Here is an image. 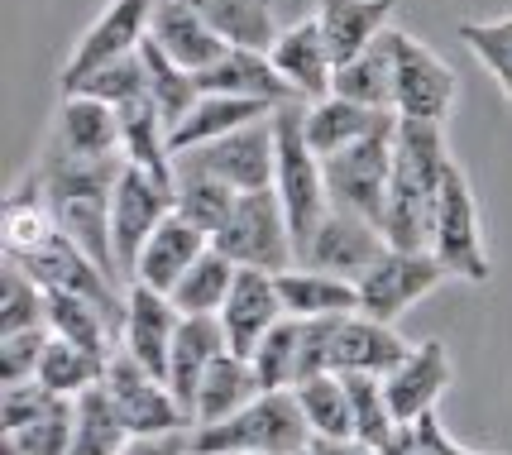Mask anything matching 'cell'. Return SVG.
<instances>
[{
    "instance_id": "39",
    "label": "cell",
    "mask_w": 512,
    "mask_h": 455,
    "mask_svg": "<svg viewBox=\"0 0 512 455\" xmlns=\"http://www.w3.org/2000/svg\"><path fill=\"white\" fill-rule=\"evenodd\" d=\"M106 364L111 360H96V355H87V350H77L72 341L53 336L34 379H39L48 393H58V398H82L87 388H96L101 379H106Z\"/></svg>"
},
{
    "instance_id": "1",
    "label": "cell",
    "mask_w": 512,
    "mask_h": 455,
    "mask_svg": "<svg viewBox=\"0 0 512 455\" xmlns=\"http://www.w3.org/2000/svg\"><path fill=\"white\" fill-rule=\"evenodd\" d=\"M125 163L130 159H77V154H67L58 139H48L39 163H34L63 235L77 250H87L111 278L120 273L115 230H111V197L120 173H125Z\"/></svg>"
},
{
    "instance_id": "26",
    "label": "cell",
    "mask_w": 512,
    "mask_h": 455,
    "mask_svg": "<svg viewBox=\"0 0 512 455\" xmlns=\"http://www.w3.org/2000/svg\"><path fill=\"white\" fill-rule=\"evenodd\" d=\"M278 278V293H283V312L297 321H326V317H355L359 312V283L350 278H335L321 269H283Z\"/></svg>"
},
{
    "instance_id": "12",
    "label": "cell",
    "mask_w": 512,
    "mask_h": 455,
    "mask_svg": "<svg viewBox=\"0 0 512 455\" xmlns=\"http://www.w3.org/2000/svg\"><path fill=\"white\" fill-rule=\"evenodd\" d=\"M154 10H158V0H111V5L87 24V34L77 39V48L67 53L63 77H58L63 91L77 87L87 72L115 63V58L139 53L144 39H149V29H154Z\"/></svg>"
},
{
    "instance_id": "46",
    "label": "cell",
    "mask_w": 512,
    "mask_h": 455,
    "mask_svg": "<svg viewBox=\"0 0 512 455\" xmlns=\"http://www.w3.org/2000/svg\"><path fill=\"white\" fill-rule=\"evenodd\" d=\"M48 341H53V326H34V331H15V336H0V379L5 384H29L39 374Z\"/></svg>"
},
{
    "instance_id": "45",
    "label": "cell",
    "mask_w": 512,
    "mask_h": 455,
    "mask_svg": "<svg viewBox=\"0 0 512 455\" xmlns=\"http://www.w3.org/2000/svg\"><path fill=\"white\" fill-rule=\"evenodd\" d=\"M72 427H77V398H58L53 408L20 432H5V441L20 455H67L72 451Z\"/></svg>"
},
{
    "instance_id": "43",
    "label": "cell",
    "mask_w": 512,
    "mask_h": 455,
    "mask_svg": "<svg viewBox=\"0 0 512 455\" xmlns=\"http://www.w3.org/2000/svg\"><path fill=\"white\" fill-rule=\"evenodd\" d=\"M72 91H82V96H96V101H106V106H130V101H139V96H149V72H144V58L139 53H130V58H115V63H106V68L87 72L77 87H67L63 96H72Z\"/></svg>"
},
{
    "instance_id": "42",
    "label": "cell",
    "mask_w": 512,
    "mask_h": 455,
    "mask_svg": "<svg viewBox=\"0 0 512 455\" xmlns=\"http://www.w3.org/2000/svg\"><path fill=\"white\" fill-rule=\"evenodd\" d=\"M34 326H48V288L34 283L20 264H5V273H0V336L34 331Z\"/></svg>"
},
{
    "instance_id": "44",
    "label": "cell",
    "mask_w": 512,
    "mask_h": 455,
    "mask_svg": "<svg viewBox=\"0 0 512 455\" xmlns=\"http://www.w3.org/2000/svg\"><path fill=\"white\" fill-rule=\"evenodd\" d=\"M460 39L512 101V15H503V20H460Z\"/></svg>"
},
{
    "instance_id": "51",
    "label": "cell",
    "mask_w": 512,
    "mask_h": 455,
    "mask_svg": "<svg viewBox=\"0 0 512 455\" xmlns=\"http://www.w3.org/2000/svg\"><path fill=\"white\" fill-rule=\"evenodd\" d=\"M374 455H412V432H407V427H398V432L388 436Z\"/></svg>"
},
{
    "instance_id": "15",
    "label": "cell",
    "mask_w": 512,
    "mask_h": 455,
    "mask_svg": "<svg viewBox=\"0 0 512 455\" xmlns=\"http://www.w3.org/2000/svg\"><path fill=\"white\" fill-rule=\"evenodd\" d=\"M283 317H288V312H283L278 278L264 269H240L235 273V288H230V302L221 307V326H225V341H230V355L254 360L259 341H264Z\"/></svg>"
},
{
    "instance_id": "21",
    "label": "cell",
    "mask_w": 512,
    "mask_h": 455,
    "mask_svg": "<svg viewBox=\"0 0 512 455\" xmlns=\"http://www.w3.org/2000/svg\"><path fill=\"white\" fill-rule=\"evenodd\" d=\"M225 350H230V341H225L221 317H182L178 336H173V360H168V388L182 403V412L192 417V427H197L201 379H206V369L221 360Z\"/></svg>"
},
{
    "instance_id": "47",
    "label": "cell",
    "mask_w": 512,
    "mask_h": 455,
    "mask_svg": "<svg viewBox=\"0 0 512 455\" xmlns=\"http://www.w3.org/2000/svg\"><path fill=\"white\" fill-rule=\"evenodd\" d=\"M53 403H58V393H48L39 379H29V384H5V393H0V427H5V432H20L29 422H39Z\"/></svg>"
},
{
    "instance_id": "50",
    "label": "cell",
    "mask_w": 512,
    "mask_h": 455,
    "mask_svg": "<svg viewBox=\"0 0 512 455\" xmlns=\"http://www.w3.org/2000/svg\"><path fill=\"white\" fill-rule=\"evenodd\" d=\"M379 446H364L355 436H345V441H312V455H374Z\"/></svg>"
},
{
    "instance_id": "7",
    "label": "cell",
    "mask_w": 512,
    "mask_h": 455,
    "mask_svg": "<svg viewBox=\"0 0 512 455\" xmlns=\"http://www.w3.org/2000/svg\"><path fill=\"white\" fill-rule=\"evenodd\" d=\"M393 144H398V120H388L383 130L359 139L350 149L331 154L326 163V192L331 206L355 211L364 221H383V202H388V178H393Z\"/></svg>"
},
{
    "instance_id": "18",
    "label": "cell",
    "mask_w": 512,
    "mask_h": 455,
    "mask_svg": "<svg viewBox=\"0 0 512 455\" xmlns=\"http://www.w3.org/2000/svg\"><path fill=\"white\" fill-rule=\"evenodd\" d=\"M450 384H455V360H450L446 341H422L383 379L388 403H393V417H398L402 427L417 422L422 412H436V403L446 398Z\"/></svg>"
},
{
    "instance_id": "25",
    "label": "cell",
    "mask_w": 512,
    "mask_h": 455,
    "mask_svg": "<svg viewBox=\"0 0 512 455\" xmlns=\"http://www.w3.org/2000/svg\"><path fill=\"white\" fill-rule=\"evenodd\" d=\"M149 39H154V44L163 48V53H168L178 68H187V72H206L225 53V48H230L221 34L201 20L192 5H182V0H158Z\"/></svg>"
},
{
    "instance_id": "8",
    "label": "cell",
    "mask_w": 512,
    "mask_h": 455,
    "mask_svg": "<svg viewBox=\"0 0 512 455\" xmlns=\"http://www.w3.org/2000/svg\"><path fill=\"white\" fill-rule=\"evenodd\" d=\"M460 101V77L436 48L393 29V111L402 120H431L446 125Z\"/></svg>"
},
{
    "instance_id": "24",
    "label": "cell",
    "mask_w": 512,
    "mask_h": 455,
    "mask_svg": "<svg viewBox=\"0 0 512 455\" xmlns=\"http://www.w3.org/2000/svg\"><path fill=\"white\" fill-rule=\"evenodd\" d=\"M206 250H211V235L197 230L192 221H182L178 211H173V216L149 235V245H144L139 264H134V283H144V288H154V293H173L182 283V273L192 269Z\"/></svg>"
},
{
    "instance_id": "3",
    "label": "cell",
    "mask_w": 512,
    "mask_h": 455,
    "mask_svg": "<svg viewBox=\"0 0 512 455\" xmlns=\"http://www.w3.org/2000/svg\"><path fill=\"white\" fill-rule=\"evenodd\" d=\"M273 135H278V173H273V192L288 211L292 245H297V264L307 259L321 216L331 211V192H326V163L307 139V101H292L273 111Z\"/></svg>"
},
{
    "instance_id": "36",
    "label": "cell",
    "mask_w": 512,
    "mask_h": 455,
    "mask_svg": "<svg viewBox=\"0 0 512 455\" xmlns=\"http://www.w3.org/2000/svg\"><path fill=\"white\" fill-rule=\"evenodd\" d=\"M134 441L125 417L115 412L111 393L96 384L77 398V427H72V451L67 455H120Z\"/></svg>"
},
{
    "instance_id": "9",
    "label": "cell",
    "mask_w": 512,
    "mask_h": 455,
    "mask_svg": "<svg viewBox=\"0 0 512 455\" xmlns=\"http://www.w3.org/2000/svg\"><path fill=\"white\" fill-rule=\"evenodd\" d=\"M450 273L431 250H388L374 269L359 278V312L398 326V317H407L422 297H431Z\"/></svg>"
},
{
    "instance_id": "28",
    "label": "cell",
    "mask_w": 512,
    "mask_h": 455,
    "mask_svg": "<svg viewBox=\"0 0 512 455\" xmlns=\"http://www.w3.org/2000/svg\"><path fill=\"white\" fill-rule=\"evenodd\" d=\"M388 120H398V111H374V106H359V101H345V96L307 101V139H312V149L321 159H331L340 149L369 139Z\"/></svg>"
},
{
    "instance_id": "10",
    "label": "cell",
    "mask_w": 512,
    "mask_h": 455,
    "mask_svg": "<svg viewBox=\"0 0 512 455\" xmlns=\"http://www.w3.org/2000/svg\"><path fill=\"white\" fill-rule=\"evenodd\" d=\"M101 388L111 393L115 412L125 417V427L134 436H168V432H192V417L182 412V403L173 398V388L154 379L144 364L134 360L130 350H115L106 364Z\"/></svg>"
},
{
    "instance_id": "38",
    "label": "cell",
    "mask_w": 512,
    "mask_h": 455,
    "mask_svg": "<svg viewBox=\"0 0 512 455\" xmlns=\"http://www.w3.org/2000/svg\"><path fill=\"white\" fill-rule=\"evenodd\" d=\"M173 202H178L182 221H192L197 230L216 235V230L225 226V216L235 211L240 192L225 187V182H216L211 173H197V168L178 163V173H173Z\"/></svg>"
},
{
    "instance_id": "4",
    "label": "cell",
    "mask_w": 512,
    "mask_h": 455,
    "mask_svg": "<svg viewBox=\"0 0 512 455\" xmlns=\"http://www.w3.org/2000/svg\"><path fill=\"white\" fill-rule=\"evenodd\" d=\"M312 427L297 408V393H259L245 412L216 427H192V451L201 455H302L312 451Z\"/></svg>"
},
{
    "instance_id": "20",
    "label": "cell",
    "mask_w": 512,
    "mask_h": 455,
    "mask_svg": "<svg viewBox=\"0 0 512 455\" xmlns=\"http://www.w3.org/2000/svg\"><path fill=\"white\" fill-rule=\"evenodd\" d=\"M63 235L53 206H48L44 178L39 168H29L20 178V187L5 197V211H0V245H5V259L10 264H29L34 254H44L53 240Z\"/></svg>"
},
{
    "instance_id": "19",
    "label": "cell",
    "mask_w": 512,
    "mask_h": 455,
    "mask_svg": "<svg viewBox=\"0 0 512 455\" xmlns=\"http://www.w3.org/2000/svg\"><path fill=\"white\" fill-rule=\"evenodd\" d=\"M417 345L402 341L398 326H383V321L364 317H340L331 341V374H374V379H388Z\"/></svg>"
},
{
    "instance_id": "14",
    "label": "cell",
    "mask_w": 512,
    "mask_h": 455,
    "mask_svg": "<svg viewBox=\"0 0 512 455\" xmlns=\"http://www.w3.org/2000/svg\"><path fill=\"white\" fill-rule=\"evenodd\" d=\"M383 254H388V240H383V230L374 226V221H364V216H355V211L331 206V211L321 216V226H316L302 264H307V269H321V273H335V278L359 283L364 273L379 264Z\"/></svg>"
},
{
    "instance_id": "2",
    "label": "cell",
    "mask_w": 512,
    "mask_h": 455,
    "mask_svg": "<svg viewBox=\"0 0 512 455\" xmlns=\"http://www.w3.org/2000/svg\"><path fill=\"white\" fill-rule=\"evenodd\" d=\"M446 130L431 120H402L398 144H393V178H388V202H383V240L388 250H431V211L436 192L450 173Z\"/></svg>"
},
{
    "instance_id": "53",
    "label": "cell",
    "mask_w": 512,
    "mask_h": 455,
    "mask_svg": "<svg viewBox=\"0 0 512 455\" xmlns=\"http://www.w3.org/2000/svg\"><path fill=\"white\" fill-rule=\"evenodd\" d=\"M187 455H201V451H187Z\"/></svg>"
},
{
    "instance_id": "29",
    "label": "cell",
    "mask_w": 512,
    "mask_h": 455,
    "mask_svg": "<svg viewBox=\"0 0 512 455\" xmlns=\"http://www.w3.org/2000/svg\"><path fill=\"white\" fill-rule=\"evenodd\" d=\"M273 111H278V106L249 101V96H201L197 106H192V115L168 135V144H173V154H187V149L211 144V139H221V135H235V130H245V125L273 120Z\"/></svg>"
},
{
    "instance_id": "52",
    "label": "cell",
    "mask_w": 512,
    "mask_h": 455,
    "mask_svg": "<svg viewBox=\"0 0 512 455\" xmlns=\"http://www.w3.org/2000/svg\"><path fill=\"white\" fill-rule=\"evenodd\" d=\"M0 455H20V451H15V446H10V441H5V446H0Z\"/></svg>"
},
{
    "instance_id": "16",
    "label": "cell",
    "mask_w": 512,
    "mask_h": 455,
    "mask_svg": "<svg viewBox=\"0 0 512 455\" xmlns=\"http://www.w3.org/2000/svg\"><path fill=\"white\" fill-rule=\"evenodd\" d=\"M268 58H273L278 77L297 91V101H321V96L335 91V58H331V44H326L316 15L288 24L278 34V44L268 48Z\"/></svg>"
},
{
    "instance_id": "49",
    "label": "cell",
    "mask_w": 512,
    "mask_h": 455,
    "mask_svg": "<svg viewBox=\"0 0 512 455\" xmlns=\"http://www.w3.org/2000/svg\"><path fill=\"white\" fill-rule=\"evenodd\" d=\"M192 451V432H168V436H134L120 455H187Z\"/></svg>"
},
{
    "instance_id": "33",
    "label": "cell",
    "mask_w": 512,
    "mask_h": 455,
    "mask_svg": "<svg viewBox=\"0 0 512 455\" xmlns=\"http://www.w3.org/2000/svg\"><path fill=\"white\" fill-rule=\"evenodd\" d=\"M331 96L374 106V111H393V29H383L379 44H369L345 68H335Z\"/></svg>"
},
{
    "instance_id": "23",
    "label": "cell",
    "mask_w": 512,
    "mask_h": 455,
    "mask_svg": "<svg viewBox=\"0 0 512 455\" xmlns=\"http://www.w3.org/2000/svg\"><path fill=\"white\" fill-rule=\"evenodd\" d=\"M48 139H58L67 154H77V159H125L120 111L106 106V101H96V96H82V91L63 96L58 125H53Z\"/></svg>"
},
{
    "instance_id": "11",
    "label": "cell",
    "mask_w": 512,
    "mask_h": 455,
    "mask_svg": "<svg viewBox=\"0 0 512 455\" xmlns=\"http://www.w3.org/2000/svg\"><path fill=\"white\" fill-rule=\"evenodd\" d=\"M178 163L197 168V173H211L216 182L235 187V192H268V187H273V173H278V135H273V120H259V125H245V130H235V135L197 144V149L178 154Z\"/></svg>"
},
{
    "instance_id": "40",
    "label": "cell",
    "mask_w": 512,
    "mask_h": 455,
    "mask_svg": "<svg viewBox=\"0 0 512 455\" xmlns=\"http://www.w3.org/2000/svg\"><path fill=\"white\" fill-rule=\"evenodd\" d=\"M254 374H259V388L264 393H283V388H297L302 379V321L283 317L273 331H268L259 350H254Z\"/></svg>"
},
{
    "instance_id": "5",
    "label": "cell",
    "mask_w": 512,
    "mask_h": 455,
    "mask_svg": "<svg viewBox=\"0 0 512 455\" xmlns=\"http://www.w3.org/2000/svg\"><path fill=\"white\" fill-rule=\"evenodd\" d=\"M211 245L235 269H264V273L297 269V245H292L288 211H283L273 187L268 192H240V202L225 216V226L211 235Z\"/></svg>"
},
{
    "instance_id": "54",
    "label": "cell",
    "mask_w": 512,
    "mask_h": 455,
    "mask_svg": "<svg viewBox=\"0 0 512 455\" xmlns=\"http://www.w3.org/2000/svg\"><path fill=\"white\" fill-rule=\"evenodd\" d=\"M302 455H312V451H302Z\"/></svg>"
},
{
    "instance_id": "37",
    "label": "cell",
    "mask_w": 512,
    "mask_h": 455,
    "mask_svg": "<svg viewBox=\"0 0 512 455\" xmlns=\"http://www.w3.org/2000/svg\"><path fill=\"white\" fill-rule=\"evenodd\" d=\"M292 393H297V408H302L316 441H345V436H355V412H350V393H345L340 374H312Z\"/></svg>"
},
{
    "instance_id": "13",
    "label": "cell",
    "mask_w": 512,
    "mask_h": 455,
    "mask_svg": "<svg viewBox=\"0 0 512 455\" xmlns=\"http://www.w3.org/2000/svg\"><path fill=\"white\" fill-rule=\"evenodd\" d=\"M173 211H178L173 187L158 182L154 173H144V168L125 163V173H120L115 197H111V230H115V259H120V273H130L134 278V264H139L144 245H149V235H154Z\"/></svg>"
},
{
    "instance_id": "35",
    "label": "cell",
    "mask_w": 512,
    "mask_h": 455,
    "mask_svg": "<svg viewBox=\"0 0 512 455\" xmlns=\"http://www.w3.org/2000/svg\"><path fill=\"white\" fill-rule=\"evenodd\" d=\"M235 273L240 269L211 245L192 269L182 273V283L168 297H173V307L182 317H221V307L230 302V288H235Z\"/></svg>"
},
{
    "instance_id": "48",
    "label": "cell",
    "mask_w": 512,
    "mask_h": 455,
    "mask_svg": "<svg viewBox=\"0 0 512 455\" xmlns=\"http://www.w3.org/2000/svg\"><path fill=\"white\" fill-rule=\"evenodd\" d=\"M407 432H412V455H489V451H469V446H460L436 412H422L417 422H407Z\"/></svg>"
},
{
    "instance_id": "34",
    "label": "cell",
    "mask_w": 512,
    "mask_h": 455,
    "mask_svg": "<svg viewBox=\"0 0 512 455\" xmlns=\"http://www.w3.org/2000/svg\"><path fill=\"white\" fill-rule=\"evenodd\" d=\"M139 58H144V72H149V96H154V106H158V115H163V125H168V135H173L182 120L192 115V106L201 101L197 72L178 68L154 39H144Z\"/></svg>"
},
{
    "instance_id": "41",
    "label": "cell",
    "mask_w": 512,
    "mask_h": 455,
    "mask_svg": "<svg viewBox=\"0 0 512 455\" xmlns=\"http://www.w3.org/2000/svg\"><path fill=\"white\" fill-rule=\"evenodd\" d=\"M340 379H345L350 412H355V441H364V446H383V441L402 427L398 417H393V403H388L383 379H374V374H340Z\"/></svg>"
},
{
    "instance_id": "30",
    "label": "cell",
    "mask_w": 512,
    "mask_h": 455,
    "mask_svg": "<svg viewBox=\"0 0 512 455\" xmlns=\"http://www.w3.org/2000/svg\"><path fill=\"white\" fill-rule=\"evenodd\" d=\"M259 393H264V388H259V374H254V364L225 350L221 360L206 369V379H201V393H197V427H216V422H230V417H235V412H245L249 403L259 398Z\"/></svg>"
},
{
    "instance_id": "27",
    "label": "cell",
    "mask_w": 512,
    "mask_h": 455,
    "mask_svg": "<svg viewBox=\"0 0 512 455\" xmlns=\"http://www.w3.org/2000/svg\"><path fill=\"white\" fill-rule=\"evenodd\" d=\"M321 34L331 44L335 68H345L350 58H359L369 44H379L383 29H393V0H321L316 10Z\"/></svg>"
},
{
    "instance_id": "31",
    "label": "cell",
    "mask_w": 512,
    "mask_h": 455,
    "mask_svg": "<svg viewBox=\"0 0 512 455\" xmlns=\"http://www.w3.org/2000/svg\"><path fill=\"white\" fill-rule=\"evenodd\" d=\"M182 5H192L230 48H259V53H268L278 44V34H283L273 24V5L268 0H182Z\"/></svg>"
},
{
    "instance_id": "22",
    "label": "cell",
    "mask_w": 512,
    "mask_h": 455,
    "mask_svg": "<svg viewBox=\"0 0 512 455\" xmlns=\"http://www.w3.org/2000/svg\"><path fill=\"white\" fill-rule=\"evenodd\" d=\"M201 96H249V101H268V106H292L297 91L278 77L273 58L259 48H225L206 72H197Z\"/></svg>"
},
{
    "instance_id": "6",
    "label": "cell",
    "mask_w": 512,
    "mask_h": 455,
    "mask_svg": "<svg viewBox=\"0 0 512 455\" xmlns=\"http://www.w3.org/2000/svg\"><path fill=\"white\" fill-rule=\"evenodd\" d=\"M431 254L446 264L450 278L460 283H489L493 264L484 250V226H479V202L469 187L465 168L450 163L446 182L436 192V211H431Z\"/></svg>"
},
{
    "instance_id": "17",
    "label": "cell",
    "mask_w": 512,
    "mask_h": 455,
    "mask_svg": "<svg viewBox=\"0 0 512 455\" xmlns=\"http://www.w3.org/2000/svg\"><path fill=\"white\" fill-rule=\"evenodd\" d=\"M182 326V312L173 307L168 293H154L144 283L130 288V312H125V331H120V350H130L154 379L168 384V360H173V336Z\"/></svg>"
},
{
    "instance_id": "32",
    "label": "cell",
    "mask_w": 512,
    "mask_h": 455,
    "mask_svg": "<svg viewBox=\"0 0 512 455\" xmlns=\"http://www.w3.org/2000/svg\"><path fill=\"white\" fill-rule=\"evenodd\" d=\"M48 326H53V336L72 341L77 350H87L96 360H111L120 350V326L96 302H87V297L48 293Z\"/></svg>"
}]
</instances>
